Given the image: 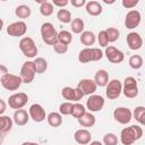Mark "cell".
<instances>
[{"label":"cell","mask_w":145,"mask_h":145,"mask_svg":"<svg viewBox=\"0 0 145 145\" xmlns=\"http://www.w3.org/2000/svg\"><path fill=\"white\" fill-rule=\"evenodd\" d=\"M143 136V128L138 125H131L126 127L120 133V142L122 145H133L136 140Z\"/></svg>","instance_id":"1"},{"label":"cell","mask_w":145,"mask_h":145,"mask_svg":"<svg viewBox=\"0 0 145 145\" xmlns=\"http://www.w3.org/2000/svg\"><path fill=\"white\" fill-rule=\"evenodd\" d=\"M41 36H42V40L45 44L48 45H54L57 42H58V32L56 31L53 24L49 23V22H45L41 25Z\"/></svg>","instance_id":"2"},{"label":"cell","mask_w":145,"mask_h":145,"mask_svg":"<svg viewBox=\"0 0 145 145\" xmlns=\"http://www.w3.org/2000/svg\"><path fill=\"white\" fill-rule=\"evenodd\" d=\"M103 57V52L100 48H85L78 53V61L82 63H87L91 61H99Z\"/></svg>","instance_id":"3"},{"label":"cell","mask_w":145,"mask_h":145,"mask_svg":"<svg viewBox=\"0 0 145 145\" xmlns=\"http://www.w3.org/2000/svg\"><path fill=\"white\" fill-rule=\"evenodd\" d=\"M19 49L23 54L27 58H34L37 54V46L34 40L29 36H24L19 41Z\"/></svg>","instance_id":"4"},{"label":"cell","mask_w":145,"mask_h":145,"mask_svg":"<svg viewBox=\"0 0 145 145\" xmlns=\"http://www.w3.org/2000/svg\"><path fill=\"white\" fill-rule=\"evenodd\" d=\"M122 84V94L128 97V99H134L138 95V85H137V80L129 76V77H126L123 83Z\"/></svg>","instance_id":"5"},{"label":"cell","mask_w":145,"mask_h":145,"mask_svg":"<svg viewBox=\"0 0 145 145\" xmlns=\"http://www.w3.org/2000/svg\"><path fill=\"white\" fill-rule=\"evenodd\" d=\"M22 78L18 75H14V74H7L2 77V79L0 80V84L2 85V87L7 91H17L20 85H22Z\"/></svg>","instance_id":"6"},{"label":"cell","mask_w":145,"mask_h":145,"mask_svg":"<svg viewBox=\"0 0 145 145\" xmlns=\"http://www.w3.org/2000/svg\"><path fill=\"white\" fill-rule=\"evenodd\" d=\"M122 92V84L119 79H111L105 85V95L109 100H116Z\"/></svg>","instance_id":"7"},{"label":"cell","mask_w":145,"mask_h":145,"mask_svg":"<svg viewBox=\"0 0 145 145\" xmlns=\"http://www.w3.org/2000/svg\"><path fill=\"white\" fill-rule=\"evenodd\" d=\"M35 68L33 61H25L20 68V75L19 77L22 78V82L25 84H31L34 80L35 77Z\"/></svg>","instance_id":"8"},{"label":"cell","mask_w":145,"mask_h":145,"mask_svg":"<svg viewBox=\"0 0 145 145\" xmlns=\"http://www.w3.org/2000/svg\"><path fill=\"white\" fill-rule=\"evenodd\" d=\"M27 102H28V95L24 92L15 93V94L10 95L8 99V105L15 110L23 109L27 104Z\"/></svg>","instance_id":"9"},{"label":"cell","mask_w":145,"mask_h":145,"mask_svg":"<svg viewBox=\"0 0 145 145\" xmlns=\"http://www.w3.org/2000/svg\"><path fill=\"white\" fill-rule=\"evenodd\" d=\"M26 32H27V25L23 20L14 22L10 25H8V27H7V34L9 36H14V37L24 36L26 34Z\"/></svg>","instance_id":"10"},{"label":"cell","mask_w":145,"mask_h":145,"mask_svg":"<svg viewBox=\"0 0 145 145\" xmlns=\"http://www.w3.org/2000/svg\"><path fill=\"white\" fill-rule=\"evenodd\" d=\"M113 118H114V120L117 122H119L121 125H127L133 119V114H131V111L128 108L119 106V108L114 109V111H113Z\"/></svg>","instance_id":"11"},{"label":"cell","mask_w":145,"mask_h":145,"mask_svg":"<svg viewBox=\"0 0 145 145\" xmlns=\"http://www.w3.org/2000/svg\"><path fill=\"white\" fill-rule=\"evenodd\" d=\"M61 96L65 100H67L68 102H78L84 97V94L77 87L72 88V87L66 86L61 89Z\"/></svg>","instance_id":"12"},{"label":"cell","mask_w":145,"mask_h":145,"mask_svg":"<svg viewBox=\"0 0 145 145\" xmlns=\"http://www.w3.org/2000/svg\"><path fill=\"white\" fill-rule=\"evenodd\" d=\"M104 106V99L101 95L92 94L86 100V108L89 110V112H99Z\"/></svg>","instance_id":"13"},{"label":"cell","mask_w":145,"mask_h":145,"mask_svg":"<svg viewBox=\"0 0 145 145\" xmlns=\"http://www.w3.org/2000/svg\"><path fill=\"white\" fill-rule=\"evenodd\" d=\"M104 54H105L106 59L112 63H120V62H122L125 60L123 52L120 51L119 49H117L116 46H112V45H108L105 48Z\"/></svg>","instance_id":"14"},{"label":"cell","mask_w":145,"mask_h":145,"mask_svg":"<svg viewBox=\"0 0 145 145\" xmlns=\"http://www.w3.org/2000/svg\"><path fill=\"white\" fill-rule=\"evenodd\" d=\"M140 20H142L140 12L138 10L133 9V10L128 11L126 17H125V26L128 29H134L140 24Z\"/></svg>","instance_id":"15"},{"label":"cell","mask_w":145,"mask_h":145,"mask_svg":"<svg viewBox=\"0 0 145 145\" xmlns=\"http://www.w3.org/2000/svg\"><path fill=\"white\" fill-rule=\"evenodd\" d=\"M28 116L35 122H42L46 118L44 108L41 104H39V103H34V104H32L29 106V109H28Z\"/></svg>","instance_id":"16"},{"label":"cell","mask_w":145,"mask_h":145,"mask_svg":"<svg viewBox=\"0 0 145 145\" xmlns=\"http://www.w3.org/2000/svg\"><path fill=\"white\" fill-rule=\"evenodd\" d=\"M96 84L93 79H89V78H83L78 82L77 84V88L82 91V93L84 95H92L94 94V92L96 91Z\"/></svg>","instance_id":"17"},{"label":"cell","mask_w":145,"mask_h":145,"mask_svg":"<svg viewBox=\"0 0 145 145\" xmlns=\"http://www.w3.org/2000/svg\"><path fill=\"white\" fill-rule=\"evenodd\" d=\"M126 41H127V44H128V48L130 50H139L143 45V39L140 36L139 33L137 32H130L127 34V37H126Z\"/></svg>","instance_id":"18"},{"label":"cell","mask_w":145,"mask_h":145,"mask_svg":"<svg viewBox=\"0 0 145 145\" xmlns=\"http://www.w3.org/2000/svg\"><path fill=\"white\" fill-rule=\"evenodd\" d=\"M91 138L92 135L89 133V130L83 128V129H77L74 134V139L76 140V143H78L79 145H87L91 143Z\"/></svg>","instance_id":"19"},{"label":"cell","mask_w":145,"mask_h":145,"mask_svg":"<svg viewBox=\"0 0 145 145\" xmlns=\"http://www.w3.org/2000/svg\"><path fill=\"white\" fill-rule=\"evenodd\" d=\"M28 120H29V116H28V113H27L26 110H24V109L15 110L14 116H12V121L17 126H19V127L25 126L28 122Z\"/></svg>","instance_id":"20"},{"label":"cell","mask_w":145,"mask_h":145,"mask_svg":"<svg viewBox=\"0 0 145 145\" xmlns=\"http://www.w3.org/2000/svg\"><path fill=\"white\" fill-rule=\"evenodd\" d=\"M85 9H86V12L88 15L94 16V17L100 16L102 14V10H103L101 3L97 2V1H95V0H91V1L86 2L85 3Z\"/></svg>","instance_id":"21"},{"label":"cell","mask_w":145,"mask_h":145,"mask_svg":"<svg viewBox=\"0 0 145 145\" xmlns=\"http://www.w3.org/2000/svg\"><path fill=\"white\" fill-rule=\"evenodd\" d=\"M94 82H95L96 86L105 87V85H106L108 82H109V74H108V71H106L105 69H99V70L95 72Z\"/></svg>","instance_id":"22"},{"label":"cell","mask_w":145,"mask_h":145,"mask_svg":"<svg viewBox=\"0 0 145 145\" xmlns=\"http://www.w3.org/2000/svg\"><path fill=\"white\" fill-rule=\"evenodd\" d=\"M78 120V123L82 126V127H93L96 122V118L94 117V114L92 112H85L80 118L77 119Z\"/></svg>","instance_id":"23"},{"label":"cell","mask_w":145,"mask_h":145,"mask_svg":"<svg viewBox=\"0 0 145 145\" xmlns=\"http://www.w3.org/2000/svg\"><path fill=\"white\" fill-rule=\"evenodd\" d=\"M14 125L12 118H10L9 116H0V133L1 134H7L11 130Z\"/></svg>","instance_id":"24"},{"label":"cell","mask_w":145,"mask_h":145,"mask_svg":"<svg viewBox=\"0 0 145 145\" xmlns=\"http://www.w3.org/2000/svg\"><path fill=\"white\" fill-rule=\"evenodd\" d=\"M79 41L83 45H86L87 48L93 45L96 41V36L93 32L91 31H84L82 34H80V37H79Z\"/></svg>","instance_id":"25"},{"label":"cell","mask_w":145,"mask_h":145,"mask_svg":"<svg viewBox=\"0 0 145 145\" xmlns=\"http://www.w3.org/2000/svg\"><path fill=\"white\" fill-rule=\"evenodd\" d=\"M46 121H48L49 126L57 128V127L61 126V123H62V116L59 112H50L46 116Z\"/></svg>","instance_id":"26"},{"label":"cell","mask_w":145,"mask_h":145,"mask_svg":"<svg viewBox=\"0 0 145 145\" xmlns=\"http://www.w3.org/2000/svg\"><path fill=\"white\" fill-rule=\"evenodd\" d=\"M31 14H32V9H31L27 5H19V6H17L16 9H15V15H16L18 18H20V19H26V18H28V17L31 16Z\"/></svg>","instance_id":"27"},{"label":"cell","mask_w":145,"mask_h":145,"mask_svg":"<svg viewBox=\"0 0 145 145\" xmlns=\"http://www.w3.org/2000/svg\"><path fill=\"white\" fill-rule=\"evenodd\" d=\"M34 68H35V72L36 74H43L48 69V61L44 58H35L34 61Z\"/></svg>","instance_id":"28"},{"label":"cell","mask_w":145,"mask_h":145,"mask_svg":"<svg viewBox=\"0 0 145 145\" xmlns=\"http://www.w3.org/2000/svg\"><path fill=\"white\" fill-rule=\"evenodd\" d=\"M131 114H133V118H134L137 122H139L142 126L145 123V108H144L143 105L136 106V108L134 109V111L131 112Z\"/></svg>","instance_id":"29"},{"label":"cell","mask_w":145,"mask_h":145,"mask_svg":"<svg viewBox=\"0 0 145 145\" xmlns=\"http://www.w3.org/2000/svg\"><path fill=\"white\" fill-rule=\"evenodd\" d=\"M84 20L82 18H74L71 22H70V28H71V32L75 33V34H82L84 32Z\"/></svg>","instance_id":"30"},{"label":"cell","mask_w":145,"mask_h":145,"mask_svg":"<svg viewBox=\"0 0 145 145\" xmlns=\"http://www.w3.org/2000/svg\"><path fill=\"white\" fill-rule=\"evenodd\" d=\"M72 41V34L69 31L62 29L60 32H58V42L65 45H69Z\"/></svg>","instance_id":"31"},{"label":"cell","mask_w":145,"mask_h":145,"mask_svg":"<svg viewBox=\"0 0 145 145\" xmlns=\"http://www.w3.org/2000/svg\"><path fill=\"white\" fill-rule=\"evenodd\" d=\"M57 18H58L59 22H61V23H63V24H68V23H70V22L72 20L70 11H69L68 9H63V8H61V9L58 10V12H57Z\"/></svg>","instance_id":"32"},{"label":"cell","mask_w":145,"mask_h":145,"mask_svg":"<svg viewBox=\"0 0 145 145\" xmlns=\"http://www.w3.org/2000/svg\"><path fill=\"white\" fill-rule=\"evenodd\" d=\"M53 11H54V8H53V5L51 2L43 1L41 3V6H40V12H41L42 16L49 17V16H51L53 14Z\"/></svg>","instance_id":"33"},{"label":"cell","mask_w":145,"mask_h":145,"mask_svg":"<svg viewBox=\"0 0 145 145\" xmlns=\"http://www.w3.org/2000/svg\"><path fill=\"white\" fill-rule=\"evenodd\" d=\"M129 66L131 69H135V70H138L143 67V58L139 56V54H134L129 58V61H128Z\"/></svg>","instance_id":"34"},{"label":"cell","mask_w":145,"mask_h":145,"mask_svg":"<svg viewBox=\"0 0 145 145\" xmlns=\"http://www.w3.org/2000/svg\"><path fill=\"white\" fill-rule=\"evenodd\" d=\"M105 33H106V36H108V41L111 42V43L116 42L119 39V36H120V32L116 27H109V28H106L105 29Z\"/></svg>","instance_id":"35"},{"label":"cell","mask_w":145,"mask_h":145,"mask_svg":"<svg viewBox=\"0 0 145 145\" xmlns=\"http://www.w3.org/2000/svg\"><path fill=\"white\" fill-rule=\"evenodd\" d=\"M85 112H86V109H85V106L83 104H80V103H74L72 104V111H71V114L70 116H72L74 118L78 119Z\"/></svg>","instance_id":"36"},{"label":"cell","mask_w":145,"mask_h":145,"mask_svg":"<svg viewBox=\"0 0 145 145\" xmlns=\"http://www.w3.org/2000/svg\"><path fill=\"white\" fill-rule=\"evenodd\" d=\"M72 104L71 102H63L59 105V113L61 116H70L71 111H72Z\"/></svg>","instance_id":"37"},{"label":"cell","mask_w":145,"mask_h":145,"mask_svg":"<svg viewBox=\"0 0 145 145\" xmlns=\"http://www.w3.org/2000/svg\"><path fill=\"white\" fill-rule=\"evenodd\" d=\"M118 137L113 133H106L103 136V145H117Z\"/></svg>","instance_id":"38"},{"label":"cell","mask_w":145,"mask_h":145,"mask_svg":"<svg viewBox=\"0 0 145 145\" xmlns=\"http://www.w3.org/2000/svg\"><path fill=\"white\" fill-rule=\"evenodd\" d=\"M97 42H99V45L102 46V48H106L108 46L109 41H108V36H106L105 29L99 32V34H97Z\"/></svg>","instance_id":"39"},{"label":"cell","mask_w":145,"mask_h":145,"mask_svg":"<svg viewBox=\"0 0 145 145\" xmlns=\"http://www.w3.org/2000/svg\"><path fill=\"white\" fill-rule=\"evenodd\" d=\"M53 50L54 52H57L58 54H63L68 51V45H65V44H61L59 42H57L54 45H53Z\"/></svg>","instance_id":"40"},{"label":"cell","mask_w":145,"mask_h":145,"mask_svg":"<svg viewBox=\"0 0 145 145\" xmlns=\"http://www.w3.org/2000/svg\"><path fill=\"white\" fill-rule=\"evenodd\" d=\"M138 2H139L138 0H122L121 1V5L125 8H127V9H131V8L136 7L138 5Z\"/></svg>","instance_id":"41"},{"label":"cell","mask_w":145,"mask_h":145,"mask_svg":"<svg viewBox=\"0 0 145 145\" xmlns=\"http://www.w3.org/2000/svg\"><path fill=\"white\" fill-rule=\"evenodd\" d=\"M68 3H69L68 0H53V1H52V5H53V6H57V7H59V8H63V7H66Z\"/></svg>","instance_id":"42"},{"label":"cell","mask_w":145,"mask_h":145,"mask_svg":"<svg viewBox=\"0 0 145 145\" xmlns=\"http://www.w3.org/2000/svg\"><path fill=\"white\" fill-rule=\"evenodd\" d=\"M85 3H86L85 0H71V1H70V5H71L72 7H75V8L83 7Z\"/></svg>","instance_id":"43"},{"label":"cell","mask_w":145,"mask_h":145,"mask_svg":"<svg viewBox=\"0 0 145 145\" xmlns=\"http://www.w3.org/2000/svg\"><path fill=\"white\" fill-rule=\"evenodd\" d=\"M8 74V69H7V67L5 66V65H1L0 63V80L2 79V77L5 76V75H7Z\"/></svg>","instance_id":"44"},{"label":"cell","mask_w":145,"mask_h":145,"mask_svg":"<svg viewBox=\"0 0 145 145\" xmlns=\"http://www.w3.org/2000/svg\"><path fill=\"white\" fill-rule=\"evenodd\" d=\"M6 109H7V104H6V102H5L2 99H0V116H2V114L5 113Z\"/></svg>","instance_id":"45"},{"label":"cell","mask_w":145,"mask_h":145,"mask_svg":"<svg viewBox=\"0 0 145 145\" xmlns=\"http://www.w3.org/2000/svg\"><path fill=\"white\" fill-rule=\"evenodd\" d=\"M20 145H40V144L39 143H35V142H24Z\"/></svg>","instance_id":"46"},{"label":"cell","mask_w":145,"mask_h":145,"mask_svg":"<svg viewBox=\"0 0 145 145\" xmlns=\"http://www.w3.org/2000/svg\"><path fill=\"white\" fill-rule=\"evenodd\" d=\"M88 145H103L101 142H99V140H93V142H91Z\"/></svg>","instance_id":"47"},{"label":"cell","mask_w":145,"mask_h":145,"mask_svg":"<svg viewBox=\"0 0 145 145\" xmlns=\"http://www.w3.org/2000/svg\"><path fill=\"white\" fill-rule=\"evenodd\" d=\"M3 140H5V136H3V134H1V133H0V145H2Z\"/></svg>","instance_id":"48"},{"label":"cell","mask_w":145,"mask_h":145,"mask_svg":"<svg viewBox=\"0 0 145 145\" xmlns=\"http://www.w3.org/2000/svg\"><path fill=\"white\" fill-rule=\"evenodd\" d=\"M2 28H3V20L0 18V32L2 31Z\"/></svg>","instance_id":"49"},{"label":"cell","mask_w":145,"mask_h":145,"mask_svg":"<svg viewBox=\"0 0 145 145\" xmlns=\"http://www.w3.org/2000/svg\"><path fill=\"white\" fill-rule=\"evenodd\" d=\"M104 2H105V3H113L114 1H106V0H104Z\"/></svg>","instance_id":"50"}]
</instances>
